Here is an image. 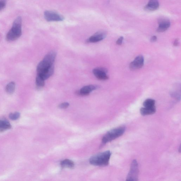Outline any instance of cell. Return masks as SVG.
<instances>
[{"label": "cell", "instance_id": "8992f818", "mask_svg": "<svg viewBox=\"0 0 181 181\" xmlns=\"http://www.w3.org/2000/svg\"><path fill=\"white\" fill-rule=\"evenodd\" d=\"M107 69L103 67H98L93 70V73L98 79L102 80H108L109 77L107 74Z\"/></svg>", "mask_w": 181, "mask_h": 181}, {"label": "cell", "instance_id": "d6986e66", "mask_svg": "<svg viewBox=\"0 0 181 181\" xmlns=\"http://www.w3.org/2000/svg\"><path fill=\"white\" fill-rule=\"evenodd\" d=\"M155 101L154 99H148L143 102L144 107L151 108L155 106Z\"/></svg>", "mask_w": 181, "mask_h": 181}, {"label": "cell", "instance_id": "7402d4cb", "mask_svg": "<svg viewBox=\"0 0 181 181\" xmlns=\"http://www.w3.org/2000/svg\"><path fill=\"white\" fill-rule=\"evenodd\" d=\"M69 104L68 102H64L58 106V108L61 109H66L69 106Z\"/></svg>", "mask_w": 181, "mask_h": 181}, {"label": "cell", "instance_id": "5b68a950", "mask_svg": "<svg viewBox=\"0 0 181 181\" xmlns=\"http://www.w3.org/2000/svg\"><path fill=\"white\" fill-rule=\"evenodd\" d=\"M44 16L46 20L48 22L62 21L64 19V16L62 15L50 11H46L44 13Z\"/></svg>", "mask_w": 181, "mask_h": 181}, {"label": "cell", "instance_id": "8fae6325", "mask_svg": "<svg viewBox=\"0 0 181 181\" xmlns=\"http://www.w3.org/2000/svg\"><path fill=\"white\" fill-rule=\"evenodd\" d=\"M159 3L158 0H150L148 4L144 7V9L147 11H154L158 9Z\"/></svg>", "mask_w": 181, "mask_h": 181}, {"label": "cell", "instance_id": "e0dca14e", "mask_svg": "<svg viewBox=\"0 0 181 181\" xmlns=\"http://www.w3.org/2000/svg\"><path fill=\"white\" fill-rule=\"evenodd\" d=\"M45 80L38 75L36 78V85L37 89H40L45 85Z\"/></svg>", "mask_w": 181, "mask_h": 181}, {"label": "cell", "instance_id": "6da1fadb", "mask_svg": "<svg viewBox=\"0 0 181 181\" xmlns=\"http://www.w3.org/2000/svg\"><path fill=\"white\" fill-rule=\"evenodd\" d=\"M111 154L110 151L102 152L92 157L89 161L91 164L95 166H106L109 164Z\"/></svg>", "mask_w": 181, "mask_h": 181}, {"label": "cell", "instance_id": "9a60e30c", "mask_svg": "<svg viewBox=\"0 0 181 181\" xmlns=\"http://www.w3.org/2000/svg\"><path fill=\"white\" fill-rule=\"evenodd\" d=\"M61 165L64 168L72 169L75 167V163L69 159H65L61 161Z\"/></svg>", "mask_w": 181, "mask_h": 181}, {"label": "cell", "instance_id": "7c38bea8", "mask_svg": "<svg viewBox=\"0 0 181 181\" xmlns=\"http://www.w3.org/2000/svg\"><path fill=\"white\" fill-rule=\"evenodd\" d=\"M56 56V52L54 51H51L49 52L45 56L43 60L47 64L51 65L53 64L55 60Z\"/></svg>", "mask_w": 181, "mask_h": 181}, {"label": "cell", "instance_id": "484cf974", "mask_svg": "<svg viewBox=\"0 0 181 181\" xmlns=\"http://www.w3.org/2000/svg\"><path fill=\"white\" fill-rule=\"evenodd\" d=\"M157 40V37L156 36H153L152 37L151 39H150V41H151V42H155Z\"/></svg>", "mask_w": 181, "mask_h": 181}, {"label": "cell", "instance_id": "d4e9b609", "mask_svg": "<svg viewBox=\"0 0 181 181\" xmlns=\"http://www.w3.org/2000/svg\"><path fill=\"white\" fill-rule=\"evenodd\" d=\"M179 44V40L178 39H176L174 41L173 45L174 46H177Z\"/></svg>", "mask_w": 181, "mask_h": 181}, {"label": "cell", "instance_id": "4fadbf2b", "mask_svg": "<svg viewBox=\"0 0 181 181\" xmlns=\"http://www.w3.org/2000/svg\"><path fill=\"white\" fill-rule=\"evenodd\" d=\"M54 65H52L47 71L40 75H37L40 76L44 80H47L53 75L54 73Z\"/></svg>", "mask_w": 181, "mask_h": 181}, {"label": "cell", "instance_id": "ffe728a7", "mask_svg": "<svg viewBox=\"0 0 181 181\" xmlns=\"http://www.w3.org/2000/svg\"><path fill=\"white\" fill-rule=\"evenodd\" d=\"M20 113L19 112H15L14 113H11L9 115V118L10 119L13 120H16L19 118L20 117Z\"/></svg>", "mask_w": 181, "mask_h": 181}, {"label": "cell", "instance_id": "ba28073f", "mask_svg": "<svg viewBox=\"0 0 181 181\" xmlns=\"http://www.w3.org/2000/svg\"><path fill=\"white\" fill-rule=\"evenodd\" d=\"M107 33L106 32L100 31L98 32L89 38L86 41L87 43H95L99 42L102 40L106 36Z\"/></svg>", "mask_w": 181, "mask_h": 181}, {"label": "cell", "instance_id": "2e32d148", "mask_svg": "<svg viewBox=\"0 0 181 181\" xmlns=\"http://www.w3.org/2000/svg\"><path fill=\"white\" fill-rule=\"evenodd\" d=\"M12 128L10 123L5 120H0V132L9 130Z\"/></svg>", "mask_w": 181, "mask_h": 181}, {"label": "cell", "instance_id": "52a82bcc", "mask_svg": "<svg viewBox=\"0 0 181 181\" xmlns=\"http://www.w3.org/2000/svg\"><path fill=\"white\" fill-rule=\"evenodd\" d=\"M144 64V58L142 55L137 56L133 62L129 65L131 70L134 71L141 68Z\"/></svg>", "mask_w": 181, "mask_h": 181}, {"label": "cell", "instance_id": "9c48e42d", "mask_svg": "<svg viewBox=\"0 0 181 181\" xmlns=\"http://www.w3.org/2000/svg\"><path fill=\"white\" fill-rule=\"evenodd\" d=\"M98 88L96 86L90 85L83 87L81 90L76 92L77 95L82 96H86L90 94L91 92L96 90Z\"/></svg>", "mask_w": 181, "mask_h": 181}, {"label": "cell", "instance_id": "ac0fdd59", "mask_svg": "<svg viewBox=\"0 0 181 181\" xmlns=\"http://www.w3.org/2000/svg\"><path fill=\"white\" fill-rule=\"evenodd\" d=\"M15 88V84L14 82H11L8 84L6 87V92L9 94H12L14 92Z\"/></svg>", "mask_w": 181, "mask_h": 181}, {"label": "cell", "instance_id": "44dd1931", "mask_svg": "<svg viewBox=\"0 0 181 181\" xmlns=\"http://www.w3.org/2000/svg\"><path fill=\"white\" fill-rule=\"evenodd\" d=\"M171 95L172 97L175 98L178 100L180 99V94L176 92H172L171 93Z\"/></svg>", "mask_w": 181, "mask_h": 181}, {"label": "cell", "instance_id": "7a4b0ae2", "mask_svg": "<svg viewBox=\"0 0 181 181\" xmlns=\"http://www.w3.org/2000/svg\"><path fill=\"white\" fill-rule=\"evenodd\" d=\"M22 18L21 17H17L13 23L12 27L6 35V39L8 41L16 40L22 34Z\"/></svg>", "mask_w": 181, "mask_h": 181}, {"label": "cell", "instance_id": "5bb4252c", "mask_svg": "<svg viewBox=\"0 0 181 181\" xmlns=\"http://www.w3.org/2000/svg\"><path fill=\"white\" fill-rule=\"evenodd\" d=\"M156 112V108L155 106L151 108L144 107L141 108L140 110L141 114L143 116L152 115L154 114Z\"/></svg>", "mask_w": 181, "mask_h": 181}, {"label": "cell", "instance_id": "cb8c5ba5", "mask_svg": "<svg viewBox=\"0 0 181 181\" xmlns=\"http://www.w3.org/2000/svg\"><path fill=\"white\" fill-rule=\"evenodd\" d=\"M123 40L124 37H123L121 36L120 37L117 41V44L119 45H121L122 44V43H123Z\"/></svg>", "mask_w": 181, "mask_h": 181}, {"label": "cell", "instance_id": "277c9868", "mask_svg": "<svg viewBox=\"0 0 181 181\" xmlns=\"http://www.w3.org/2000/svg\"><path fill=\"white\" fill-rule=\"evenodd\" d=\"M138 165L136 160H133L131 165L130 171L126 178V181L138 180Z\"/></svg>", "mask_w": 181, "mask_h": 181}, {"label": "cell", "instance_id": "3957f363", "mask_svg": "<svg viewBox=\"0 0 181 181\" xmlns=\"http://www.w3.org/2000/svg\"><path fill=\"white\" fill-rule=\"evenodd\" d=\"M125 130V126H122L109 131L102 138V144H105L119 138L124 134Z\"/></svg>", "mask_w": 181, "mask_h": 181}, {"label": "cell", "instance_id": "30bf717a", "mask_svg": "<svg viewBox=\"0 0 181 181\" xmlns=\"http://www.w3.org/2000/svg\"><path fill=\"white\" fill-rule=\"evenodd\" d=\"M159 26L157 31L158 32H163L166 31L171 25L169 20L165 19H161L158 20Z\"/></svg>", "mask_w": 181, "mask_h": 181}, {"label": "cell", "instance_id": "603a6c76", "mask_svg": "<svg viewBox=\"0 0 181 181\" xmlns=\"http://www.w3.org/2000/svg\"><path fill=\"white\" fill-rule=\"evenodd\" d=\"M5 0H0V11L5 8Z\"/></svg>", "mask_w": 181, "mask_h": 181}]
</instances>
